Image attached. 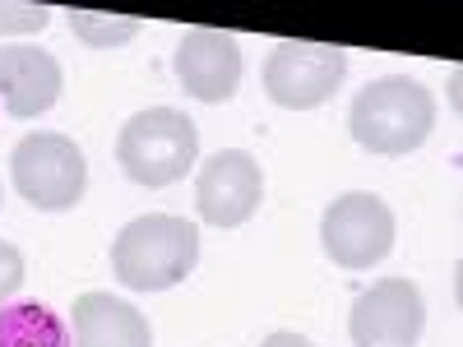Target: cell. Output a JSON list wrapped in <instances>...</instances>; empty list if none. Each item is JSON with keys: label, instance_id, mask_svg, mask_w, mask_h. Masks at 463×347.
Masks as SVG:
<instances>
[{"label": "cell", "instance_id": "30bf717a", "mask_svg": "<svg viewBox=\"0 0 463 347\" xmlns=\"http://www.w3.org/2000/svg\"><path fill=\"white\" fill-rule=\"evenodd\" d=\"M61 61L43 47H24V42H0V102L5 116L14 121H37L43 111L56 107L61 98Z\"/></svg>", "mask_w": 463, "mask_h": 347}, {"label": "cell", "instance_id": "7c38bea8", "mask_svg": "<svg viewBox=\"0 0 463 347\" xmlns=\"http://www.w3.org/2000/svg\"><path fill=\"white\" fill-rule=\"evenodd\" d=\"M0 347H74V338L52 305L19 301L0 311Z\"/></svg>", "mask_w": 463, "mask_h": 347}, {"label": "cell", "instance_id": "8fae6325", "mask_svg": "<svg viewBox=\"0 0 463 347\" xmlns=\"http://www.w3.org/2000/svg\"><path fill=\"white\" fill-rule=\"evenodd\" d=\"M74 347H153V329L130 301L84 292L74 301Z\"/></svg>", "mask_w": 463, "mask_h": 347}, {"label": "cell", "instance_id": "2e32d148", "mask_svg": "<svg viewBox=\"0 0 463 347\" xmlns=\"http://www.w3.org/2000/svg\"><path fill=\"white\" fill-rule=\"evenodd\" d=\"M260 347H316L311 338H301V333H288V329H279V333H269Z\"/></svg>", "mask_w": 463, "mask_h": 347}, {"label": "cell", "instance_id": "5bb4252c", "mask_svg": "<svg viewBox=\"0 0 463 347\" xmlns=\"http://www.w3.org/2000/svg\"><path fill=\"white\" fill-rule=\"evenodd\" d=\"M52 23L47 5H0V37L5 33H43Z\"/></svg>", "mask_w": 463, "mask_h": 347}, {"label": "cell", "instance_id": "277c9868", "mask_svg": "<svg viewBox=\"0 0 463 347\" xmlns=\"http://www.w3.org/2000/svg\"><path fill=\"white\" fill-rule=\"evenodd\" d=\"M10 176H14L19 195L43 213L74 209L89 190V163H84L80 144L56 130H37L19 139V148L10 153Z\"/></svg>", "mask_w": 463, "mask_h": 347}, {"label": "cell", "instance_id": "6da1fadb", "mask_svg": "<svg viewBox=\"0 0 463 347\" xmlns=\"http://www.w3.org/2000/svg\"><path fill=\"white\" fill-rule=\"evenodd\" d=\"M195 264H200V231L195 222L172 213L135 218L111 241V268L130 292H167L195 274Z\"/></svg>", "mask_w": 463, "mask_h": 347}, {"label": "cell", "instance_id": "4fadbf2b", "mask_svg": "<svg viewBox=\"0 0 463 347\" xmlns=\"http://www.w3.org/2000/svg\"><path fill=\"white\" fill-rule=\"evenodd\" d=\"M70 33L80 37L84 47H121L139 33L135 19L126 14H98V10H70Z\"/></svg>", "mask_w": 463, "mask_h": 347}, {"label": "cell", "instance_id": "5b68a950", "mask_svg": "<svg viewBox=\"0 0 463 347\" xmlns=\"http://www.w3.org/2000/svg\"><path fill=\"white\" fill-rule=\"evenodd\" d=\"M320 241L325 255L357 274V268H375L384 255L394 250V213L380 195H366V190H353L325 209L320 218Z\"/></svg>", "mask_w": 463, "mask_h": 347}, {"label": "cell", "instance_id": "9c48e42d", "mask_svg": "<svg viewBox=\"0 0 463 347\" xmlns=\"http://www.w3.org/2000/svg\"><path fill=\"white\" fill-rule=\"evenodd\" d=\"M172 70H176V84L195 102L218 107V102L237 98V84H241V47H237V37H232V33L190 28L181 42H176Z\"/></svg>", "mask_w": 463, "mask_h": 347}, {"label": "cell", "instance_id": "8992f818", "mask_svg": "<svg viewBox=\"0 0 463 347\" xmlns=\"http://www.w3.org/2000/svg\"><path fill=\"white\" fill-rule=\"evenodd\" d=\"M347 80V56L329 42H279L264 61V93L288 111H311Z\"/></svg>", "mask_w": 463, "mask_h": 347}, {"label": "cell", "instance_id": "3957f363", "mask_svg": "<svg viewBox=\"0 0 463 347\" xmlns=\"http://www.w3.org/2000/svg\"><path fill=\"white\" fill-rule=\"evenodd\" d=\"M116 163L135 185L163 190L195 172L200 163V130L176 107H148L135 111L116 135Z\"/></svg>", "mask_w": 463, "mask_h": 347}, {"label": "cell", "instance_id": "52a82bcc", "mask_svg": "<svg viewBox=\"0 0 463 347\" xmlns=\"http://www.w3.org/2000/svg\"><path fill=\"white\" fill-rule=\"evenodd\" d=\"M421 329H427V301L408 278L371 283L347 315L353 347H417Z\"/></svg>", "mask_w": 463, "mask_h": 347}, {"label": "cell", "instance_id": "7a4b0ae2", "mask_svg": "<svg viewBox=\"0 0 463 347\" xmlns=\"http://www.w3.org/2000/svg\"><path fill=\"white\" fill-rule=\"evenodd\" d=\"M347 126H353V139L366 153L403 158V153L427 144V135L436 126V98H431V89L408 80V74H384V80L366 84L353 98Z\"/></svg>", "mask_w": 463, "mask_h": 347}, {"label": "cell", "instance_id": "9a60e30c", "mask_svg": "<svg viewBox=\"0 0 463 347\" xmlns=\"http://www.w3.org/2000/svg\"><path fill=\"white\" fill-rule=\"evenodd\" d=\"M19 287H24V255L10 241H0V301H10Z\"/></svg>", "mask_w": 463, "mask_h": 347}, {"label": "cell", "instance_id": "ba28073f", "mask_svg": "<svg viewBox=\"0 0 463 347\" xmlns=\"http://www.w3.org/2000/svg\"><path fill=\"white\" fill-rule=\"evenodd\" d=\"M264 200V172L246 148H218L195 176L200 218L213 227H241Z\"/></svg>", "mask_w": 463, "mask_h": 347}]
</instances>
